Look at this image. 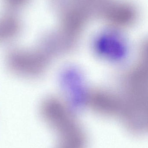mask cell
<instances>
[{"label":"cell","instance_id":"6da1fadb","mask_svg":"<svg viewBox=\"0 0 148 148\" xmlns=\"http://www.w3.org/2000/svg\"><path fill=\"white\" fill-rule=\"evenodd\" d=\"M147 53L143 49L141 59L127 77L125 109L129 116L135 120L148 118L147 106Z\"/></svg>","mask_w":148,"mask_h":148},{"label":"cell","instance_id":"7a4b0ae2","mask_svg":"<svg viewBox=\"0 0 148 148\" xmlns=\"http://www.w3.org/2000/svg\"><path fill=\"white\" fill-rule=\"evenodd\" d=\"M87 102L92 109L101 114L119 118L121 116L123 103L109 92L102 90H93L88 94Z\"/></svg>","mask_w":148,"mask_h":148},{"label":"cell","instance_id":"3957f363","mask_svg":"<svg viewBox=\"0 0 148 148\" xmlns=\"http://www.w3.org/2000/svg\"><path fill=\"white\" fill-rule=\"evenodd\" d=\"M2 7V3L1 0H0V11H1V10Z\"/></svg>","mask_w":148,"mask_h":148}]
</instances>
